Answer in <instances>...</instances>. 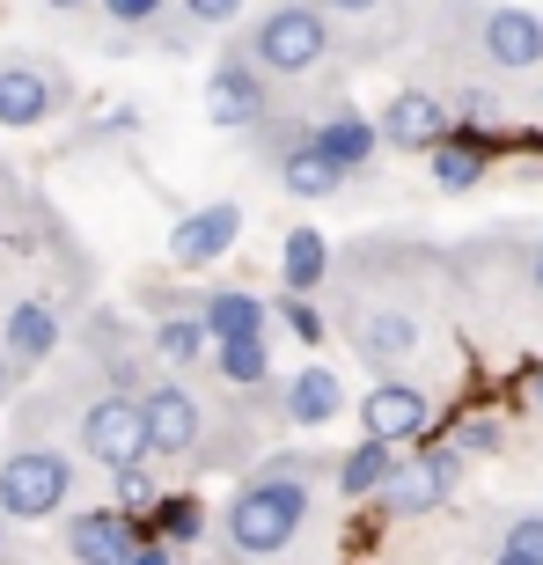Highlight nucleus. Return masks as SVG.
<instances>
[{
    "instance_id": "1",
    "label": "nucleus",
    "mask_w": 543,
    "mask_h": 565,
    "mask_svg": "<svg viewBox=\"0 0 543 565\" xmlns=\"http://www.w3.org/2000/svg\"><path fill=\"white\" fill-rule=\"evenodd\" d=\"M434 273L440 257L418 243H360L338 265V331L375 375H397L418 360L434 331V287H426Z\"/></svg>"
},
{
    "instance_id": "2",
    "label": "nucleus",
    "mask_w": 543,
    "mask_h": 565,
    "mask_svg": "<svg viewBox=\"0 0 543 565\" xmlns=\"http://www.w3.org/2000/svg\"><path fill=\"white\" fill-rule=\"evenodd\" d=\"M331 462L323 456H265L251 478L228 492V514H221V544L228 558H279V551L309 529L316 514V478Z\"/></svg>"
},
{
    "instance_id": "3",
    "label": "nucleus",
    "mask_w": 543,
    "mask_h": 565,
    "mask_svg": "<svg viewBox=\"0 0 543 565\" xmlns=\"http://www.w3.org/2000/svg\"><path fill=\"white\" fill-rule=\"evenodd\" d=\"M434 38L456 66H485V74H536L543 66V15L507 8V0H440Z\"/></svg>"
},
{
    "instance_id": "4",
    "label": "nucleus",
    "mask_w": 543,
    "mask_h": 565,
    "mask_svg": "<svg viewBox=\"0 0 543 565\" xmlns=\"http://www.w3.org/2000/svg\"><path fill=\"white\" fill-rule=\"evenodd\" d=\"M235 52L251 66H265L272 82H316L338 60V22L316 0H272V8L251 15V30L235 38Z\"/></svg>"
},
{
    "instance_id": "5",
    "label": "nucleus",
    "mask_w": 543,
    "mask_h": 565,
    "mask_svg": "<svg viewBox=\"0 0 543 565\" xmlns=\"http://www.w3.org/2000/svg\"><path fill=\"white\" fill-rule=\"evenodd\" d=\"M74 440L82 456H96L104 470H126L147 462V419H140V382H118L96 360V375L74 390Z\"/></svg>"
},
{
    "instance_id": "6",
    "label": "nucleus",
    "mask_w": 543,
    "mask_h": 565,
    "mask_svg": "<svg viewBox=\"0 0 543 565\" xmlns=\"http://www.w3.org/2000/svg\"><path fill=\"white\" fill-rule=\"evenodd\" d=\"M140 419H147V456H155V462H184V470L228 462V448L213 440V404L199 397L184 375L147 382V390H140Z\"/></svg>"
},
{
    "instance_id": "7",
    "label": "nucleus",
    "mask_w": 543,
    "mask_h": 565,
    "mask_svg": "<svg viewBox=\"0 0 543 565\" xmlns=\"http://www.w3.org/2000/svg\"><path fill=\"white\" fill-rule=\"evenodd\" d=\"M74 484H82L74 448L66 440H44L38 426H22V440L0 462V514L8 522H52V514H66Z\"/></svg>"
},
{
    "instance_id": "8",
    "label": "nucleus",
    "mask_w": 543,
    "mask_h": 565,
    "mask_svg": "<svg viewBox=\"0 0 543 565\" xmlns=\"http://www.w3.org/2000/svg\"><path fill=\"white\" fill-rule=\"evenodd\" d=\"M66 104H74V74L60 60H44V52H0V126L8 132L52 126Z\"/></svg>"
},
{
    "instance_id": "9",
    "label": "nucleus",
    "mask_w": 543,
    "mask_h": 565,
    "mask_svg": "<svg viewBox=\"0 0 543 565\" xmlns=\"http://www.w3.org/2000/svg\"><path fill=\"white\" fill-rule=\"evenodd\" d=\"M412 448H418V456L412 462L397 456V470H390V478H382V492H375L382 514H397V522H418V514L448 507V492H456V478H462V448H456V440L440 448V440L418 434Z\"/></svg>"
},
{
    "instance_id": "10",
    "label": "nucleus",
    "mask_w": 543,
    "mask_h": 565,
    "mask_svg": "<svg viewBox=\"0 0 543 565\" xmlns=\"http://www.w3.org/2000/svg\"><path fill=\"white\" fill-rule=\"evenodd\" d=\"M206 118L221 132H257L265 118H279V82L228 44V52L213 60V74H206Z\"/></svg>"
},
{
    "instance_id": "11",
    "label": "nucleus",
    "mask_w": 543,
    "mask_h": 565,
    "mask_svg": "<svg viewBox=\"0 0 543 565\" xmlns=\"http://www.w3.org/2000/svg\"><path fill=\"white\" fill-rule=\"evenodd\" d=\"M243 243V199H213V206H191L177 228H169V265L177 273H206Z\"/></svg>"
},
{
    "instance_id": "12",
    "label": "nucleus",
    "mask_w": 543,
    "mask_h": 565,
    "mask_svg": "<svg viewBox=\"0 0 543 565\" xmlns=\"http://www.w3.org/2000/svg\"><path fill=\"white\" fill-rule=\"evenodd\" d=\"M60 338H66V323H60V309L44 301V294H22V301H8V316H0V353H8V375H38L44 360L60 353Z\"/></svg>"
},
{
    "instance_id": "13",
    "label": "nucleus",
    "mask_w": 543,
    "mask_h": 565,
    "mask_svg": "<svg viewBox=\"0 0 543 565\" xmlns=\"http://www.w3.org/2000/svg\"><path fill=\"white\" fill-rule=\"evenodd\" d=\"M360 434L390 440V448H404V440H418V434H434V397H426L418 382L382 375L375 390L360 397Z\"/></svg>"
},
{
    "instance_id": "14",
    "label": "nucleus",
    "mask_w": 543,
    "mask_h": 565,
    "mask_svg": "<svg viewBox=\"0 0 543 565\" xmlns=\"http://www.w3.org/2000/svg\"><path fill=\"white\" fill-rule=\"evenodd\" d=\"M448 126H456V110H448V96H434V88H397V96L375 110L382 147H397V154H426Z\"/></svg>"
},
{
    "instance_id": "15",
    "label": "nucleus",
    "mask_w": 543,
    "mask_h": 565,
    "mask_svg": "<svg viewBox=\"0 0 543 565\" xmlns=\"http://www.w3.org/2000/svg\"><path fill=\"white\" fill-rule=\"evenodd\" d=\"M500 147L507 140L492 126H462V118H456V126L426 147V169H434L440 191H478L485 177H492V154H500Z\"/></svg>"
},
{
    "instance_id": "16",
    "label": "nucleus",
    "mask_w": 543,
    "mask_h": 565,
    "mask_svg": "<svg viewBox=\"0 0 543 565\" xmlns=\"http://www.w3.org/2000/svg\"><path fill=\"white\" fill-rule=\"evenodd\" d=\"M66 558L82 565H132V544H140V514H126V507H96V514H74V522L60 529Z\"/></svg>"
},
{
    "instance_id": "17",
    "label": "nucleus",
    "mask_w": 543,
    "mask_h": 565,
    "mask_svg": "<svg viewBox=\"0 0 543 565\" xmlns=\"http://www.w3.org/2000/svg\"><path fill=\"white\" fill-rule=\"evenodd\" d=\"M309 140L323 147V154H331V162L345 169V177H368V162L382 154L375 118H368V110H353V104H331V110H323V118L309 126Z\"/></svg>"
},
{
    "instance_id": "18",
    "label": "nucleus",
    "mask_w": 543,
    "mask_h": 565,
    "mask_svg": "<svg viewBox=\"0 0 543 565\" xmlns=\"http://www.w3.org/2000/svg\"><path fill=\"white\" fill-rule=\"evenodd\" d=\"M345 412V382L331 367H301V375L279 382V419L287 426H331Z\"/></svg>"
},
{
    "instance_id": "19",
    "label": "nucleus",
    "mask_w": 543,
    "mask_h": 565,
    "mask_svg": "<svg viewBox=\"0 0 543 565\" xmlns=\"http://www.w3.org/2000/svg\"><path fill=\"white\" fill-rule=\"evenodd\" d=\"M206 367L228 382L235 397H257V390H272V338L265 331H251V338H213V345H206Z\"/></svg>"
},
{
    "instance_id": "20",
    "label": "nucleus",
    "mask_w": 543,
    "mask_h": 565,
    "mask_svg": "<svg viewBox=\"0 0 543 565\" xmlns=\"http://www.w3.org/2000/svg\"><path fill=\"white\" fill-rule=\"evenodd\" d=\"M390 470H397V448H390V440H375V434H360L353 448L331 462V478H338V492H345V500H375Z\"/></svg>"
},
{
    "instance_id": "21",
    "label": "nucleus",
    "mask_w": 543,
    "mask_h": 565,
    "mask_svg": "<svg viewBox=\"0 0 543 565\" xmlns=\"http://www.w3.org/2000/svg\"><path fill=\"white\" fill-rule=\"evenodd\" d=\"M199 323H206L213 338H251V331H265V323H272V309L257 301L251 287H213L206 309H199Z\"/></svg>"
},
{
    "instance_id": "22",
    "label": "nucleus",
    "mask_w": 543,
    "mask_h": 565,
    "mask_svg": "<svg viewBox=\"0 0 543 565\" xmlns=\"http://www.w3.org/2000/svg\"><path fill=\"white\" fill-rule=\"evenodd\" d=\"M140 529L184 551V544H199V536H206V507L191 500V492H155V507L140 514Z\"/></svg>"
},
{
    "instance_id": "23",
    "label": "nucleus",
    "mask_w": 543,
    "mask_h": 565,
    "mask_svg": "<svg viewBox=\"0 0 543 565\" xmlns=\"http://www.w3.org/2000/svg\"><path fill=\"white\" fill-rule=\"evenodd\" d=\"M279 279H287L294 294H316L323 279H331V243L316 228H294L287 243H279Z\"/></svg>"
},
{
    "instance_id": "24",
    "label": "nucleus",
    "mask_w": 543,
    "mask_h": 565,
    "mask_svg": "<svg viewBox=\"0 0 543 565\" xmlns=\"http://www.w3.org/2000/svg\"><path fill=\"white\" fill-rule=\"evenodd\" d=\"M206 345H213V331L199 323V316H169L162 331H155V360H169V367H206Z\"/></svg>"
},
{
    "instance_id": "25",
    "label": "nucleus",
    "mask_w": 543,
    "mask_h": 565,
    "mask_svg": "<svg viewBox=\"0 0 543 565\" xmlns=\"http://www.w3.org/2000/svg\"><path fill=\"white\" fill-rule=\"evenodd\" d=\"M492 558H507V565H543V514H514V522H500Z\"/></svg>"
},
{
    "instance_id": "26",
    "label": "nucleus",
    "mask_w": 543,
    "mask_h": 565,
    "mask_svg": "<svg viewBox=\"0 0 543 565\" xmlns=\"http://www.w3.org/2000/svg\"><path fill=\"white\" fill-rule=\"evenodd\" d=\"M96 8H104V22L118 30V38H140V30H147L155 15H162L169 0H96Z\"/></svg>"
},
{
    "instance_id": "27",
    "label": "nucleus",
    "mask_w": 543,
    "mask_h": 565,
    "mask_svg": "<svg viewBox=\"0 0 543 565\" xmlns=\"http://www.w3.org/2000/svg\"><path fill=\"white\" fill-rule=\"evenodd\" d=\"M279 323H287L301 345H323V316H316L309 294H294V287H287V301H279Z\"/></svg>"
},
{
    "instance_id": "28",
    "label": "nucleus",
    "mask_w": 543,
    "mask_h": 565,
    "mask_svg": "<svg viewBox=\"0 0 543 565\" xmlns=\"http://www.w3.org/2000/svg\"><path fill=\"white\" fill-rule=\"evenodd\" d=\"M110 500L126 507V514H147V507H155V484H147V470H140V462L110 470Z\"/></svg>"
},
{
    "instance_id": "29",
    "label": "nucleus",
    "mask_w": 543,
    "mask_h": 565,
    "mask_svg": "<svg viewBox=\"0 0 543 565\" xmlns=\"http://www.w3.org/2000/svg\"><path fill=\"white\" fill-rule=\"evenodd\" d=\"M177 8H184V15L199 22V30H235L251 0H177Z\"/></svg>"
},
{
    "instance_id": "30",
    "label": "nucleus",
    "mask_w": 543,
    "mask_h": 565,
    "mask_svg": "<svg viewBox=\"0 0 543 565\" xmlns=\"http://www.w3.org/2000/svg\"><path fill=\"white\" fill-rule=\"evenodd\" d=\"M331 22H375V15H390V0H316Z\"/></svg>"
},
{
    "instance_id": "31",
    "label": "nucleus",
    "mask_w": 543,
    "mask_h": 565,
    "mask_svg": "<svg viewBox=\"0 0 543 565\" xmlns=\"http://www.w3.org/2000/svg\"><path fill=\"white\" fill-rule=\"evenodd\" d=\"M522 279H529V294L543 301V235H536V243L522 250Z\"/></svg>"
},
{
    "instance_id": "32",
    "label": "nucleus",
    "mask_w": 543,
    "mask_h": 565,
    "mask_svg": "<svg viewBox=\"0 0 543 565\" xmlns=\"http://www.w3.org/2000/svg\"><path fill=\"white\" fill-rule=\"evenodd\" d=\"M522 397H529V412L543 419V360H529V367H522Z\"/></svg>"
},
{
    "instance_id": "33",
    "label": "nucleus",
    "mask_w": 543,
    "mask_h": 565,
    "mask_svg": "<svg viewBox=\"0 0 543 565\" xmlns=\"http://www.w3.org/2000/svg\"><path fill=\"white\" fill-rule=\"evenodd\" d=\"M456 448H500V426H462V434H456Z\"/></svg>"
},
{
    "instance_id": "34",
    "label": "nucleus",
    "mask_w": 543,
    "mask_h": 565,
    "mask_svg": "<svg viewBox=\"0 0 543 565\" xmlns=\"http://www.w3.org/2000/svg\"><path fill=\"white\" fill-rule=\"evenodd\" d=\"M44 15H82V8H96V0H38Z\"/></svg>"
},
{
    "instance_id": "35",
    "label": "nucleus",
    "mask_w": 543,
    "mask_h": 565,
    "mask_svg": "<svg viewBox=\"0 0 543 565\" xmlns=\"http://www.w3.org/2000/svg\"><path fill=\"white\" fill-rule=\"evenodd\" d=\"M8 390H15V375H8V353H0V397H8Z\"/></svg>"
},
{
    "instance_id": "36",
    "label": "nucleus",
    "mask_w": 543,
    "mask_h": 565,
    "mask_svg": "<svg viewBox=\"0 0 543 565\" xmlns=\"http://www.w3.org/2000/svg\"><path fill=\"white\" fill-rule=\"evenodd\" d=\"M536 110H543V66H536Z\"/></svg>"
},
{
    "instance_id": "37",
    "label": "nucleus",
    "mask_w": 543,
    "mask_h": 565,
    "mask_svg": "<svg viewBox=\"0 0 543 565\" xmlns=\"http://www.w3.org/2000/svg\"><path fill=\"white\" fill-rule=\"evenodd\" d=\"M0 551H8V514H0Z\"/></svg>"
},
{
    "instance_id": "38",
    "label": "nucleus",
    "mask_w": 543,
    "mask_h": 565,
    "mask_svg": "<svg viewBox=\"0 0 543 565\" xmlns=\"http://www.w3.org/2000/svg\"><path fill=\"white\" fill-rule=\"evenodd\" d=\"M0 243H8V235H0Z\"/></svg>"
}]
</instances>
